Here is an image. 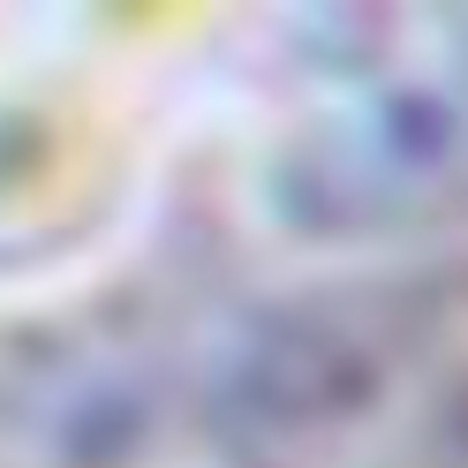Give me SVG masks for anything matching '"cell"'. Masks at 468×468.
I'll list each match as a JSON object with an SVG mask.
<instances>
[{"label": "cell", "instance_id": "obj_1", "mask_svg": "<svg viewBox=\"0 0 468 468\" xmlns=\"http://www.w3.org/2000/svg\"><path fill=\"white\" fill-rule=\"evenodd\" d=\"M272 204L310 234H393L468 204V31L370 38L280 136Z\"/></svg>", "mask_w": 468, "mask_h": 468}, {"label": "cell", "instance_id": "obj_2", "mask_svg": "<svg viewBox=\"0 0 468 468\" xmlns=\"http://www.w3.org/2000/svg\"><path fill=\"white\" fill-rule=\"evenodd\" d=\"M461 446H468V408H461Z\"/></svg>", "mask_w": 468, "mask_h": 468}]
</instances>
